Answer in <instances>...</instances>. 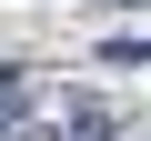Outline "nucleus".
<instances>
[{
    "mask_svg": "<svg viewBox=\"0 0 151 141\" xmlns=\"http://www.w3.org/2000/svg\"><path fill=\"white\" fill-rule=\"evenodd\" d=\"M20 111H30V91H20V81H10V70H0V131H10V121H20Z\"/></svg>",
    "mask_w": 151,
    "mask_h": 141,
    "instance_id": "1",
    "label": "nucleus"
}]
</instances>
